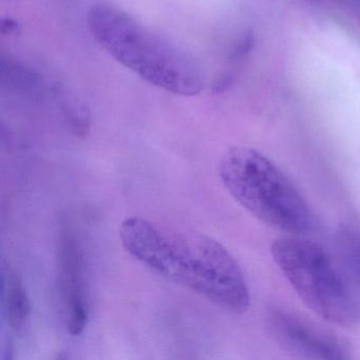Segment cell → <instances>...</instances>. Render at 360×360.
<instances>
[{
  "mask_svg": "<svg viewBox=\"0 0 360 360\" xmlns=\"http://www.w3.org/2000/svg\"><path fill=\"white\" fill-rule=\"evenodd\" d=\"M120 238L134 258L166 279L229 313L242 315L250 309V290L239 264L214 238L139 217L122 223Z\"/></svg>",
  "mask_w": 360,
  "mask_h": 360,
  "instance_id": "obj_1",
  "label": "cell"
},
{
  "mask_svg": "<svg viewBox=\"0 0 360 360\" xmlns=\"http://www.w3.org/2000/svg\"><path fill=\"white\" fill-rule=\"evenodd\" d=\"M271 328L280 343L301 355L321 359L349 357V349L340 338L298 317L283 313L275 314L271 317Z\"/></svg>",
  "mask_w": 360,
  "mask_h": 360,
  "instance_id": "obj_5",
  "label": "cell"
},
{
  "mask_svg": "<svg viewBox=\"0 0 360 360\" xmlns=\"http://www.w3.org/2000/svg\"><path fill=\"white\" fill-rule=\"evenodd\" d=\"M58 98H60V108L65 119L70 125L75 136H85L90 129L89 109L75 94L68 90H58Z\"/></svg>",
  "mask_w": 360,
  "mask_h": 360,
  "instance_id": "obj_8",
  "label": "cell"
},
{
  "mask_svg": "<svg viewBox=\"0 0 360 360\" xmlns=\"http://www.w3.org/2000/svg\"><path fill=\"white\" fill-rule=\"evenodd\" d=\"M6 290V311L12 330L20 332L31 314L30 301L24 286L15 276H10Z\"/></svg>",
  "mask_w": 360,
  "mask_h": 360,
  "instance_id": "obj_7",
  "label": "cell"
},
{
  "mask_svg": "<svg viewBox=\"0 0 360 360\" xmlns=\"http://www.w3.org/2000/svg\"><path fill=\"white\" fill-rule=\"evenodd\" d=\"M87 22L101 47L147 83L176 96H197L203 89L193 58L126 12L98 4L90 8Z\"/></svg>",
  "mask_w": 360,
  "mask_h": 360,
  "instance_id": "obj_2",
  "label": "cell"
},
{
  "mask_svg": "<svg viewBox=\"0 0 360 360\" xmlns=\"http://www.w3.org/2000/svg\"><path fill=\"white\" fill-rule=\"evenodd\" d=\"M274 262L302 302L321 319L341 328L360 322V307L323 248L301 236L271 243Z\"/></svg>",
  "mask_w": 360,
  "mask_h": 360,
  "instance_id": "obj_4",
  "label": "cell"
},
{
  "mask_svg": "<svg viewBox=\"0 0 360 360\" xmlns=\"http://www.w3.org/2000/svg\"><path fill=\"white\" fill-rule=\"evenodd\" d=\"M219 176L235 201L264 224L292 236L313 231L315 218L309 204L260 151L244 146L229 149L219 163Z\"/></svg>",
  "mask_w": 360,
  "mask_h": 360,
  "instance_id": "obj_3",
  "label": "cell"
},
{
  "mask_svg": "<svg viewBox=\"0 0 360 360\" xmlns=\"http://www.w3.org/2000/svg\"><path fill=\"white\" fill-rule=\"evenodd\" d=\"M338 242L349 269L360 281V231L349 225L341 226L338 231Z\"/></svg>",
  "mask_w": 360,
  "mask_h": 360,
  "instance_id": "obj_9",
  "label": "cell"
},
{
  "mask_svg": "<svg viewBox=\"0 0 360 360\" xmlns=\"http://www.w3.org/2000/svg\"><path fill=\"white\" fill-rule=\"evenodd\" d=\"M60 278L67 309V326L72 336H79L89 320L83 290L82 255L72 236L65 235L60 242Z\"/></svg>",
  "mask_w": 360,
  "mask_h": 360,
  "instance_id": "obj_6",
  "label": "cell"
},
{
  "mask_svg": "<svg viewBox=\"0 0 360 360\" xmlns=\"http://www.w3.org/2000/svg\"><path fill=\"white\" fill-rule=\"evenodd\" d=\"M20 24L18 20L11 18H1L0 20V32L3 35H11L18 32Z\"/></svg>",
  "mask_w": 360,
  "mask_h": 360,
  "instance_id": "obj_10",
  "label": "cell"
}]
</instances>
